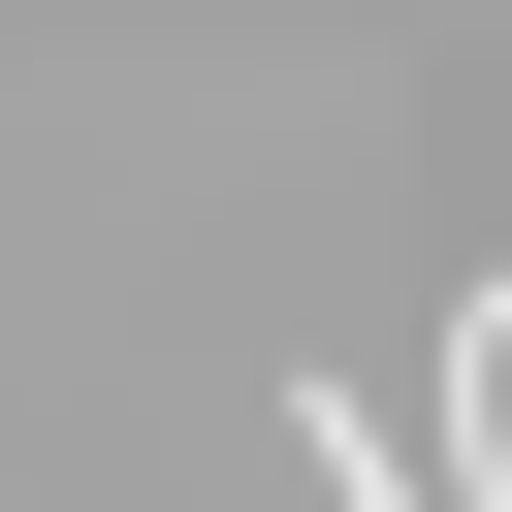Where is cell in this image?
Wrapping results in <instances>:
<instances>
[{"mask_svg":"<svg viewBox=\"0 0 512 512\" xmlns=\"http://www.w3.org/2000/svg\"><path fill=\"white\" fill-rule=\"evenodd\" d=\"M288 512H416V448H384L352 384H288Z\"/></svg>","mask_w":512,"mask_h":512,"instance_id":"1","label":"cell"}]
</instances>
